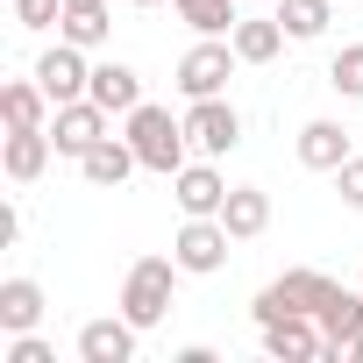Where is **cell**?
Returning <instances> with one entry per match:
<instances>
[{"mask_svg":"<svg viewBox=\"0 0 363 363\" xmlns=\"http://www.w3.org/2000/svg\"><path fill=\"white\" fill-rule=\"evenodd\" d=\"M320 335H328V363H356L363 356V285L335 292V306L320 313Z\"/></svg>","mask_w":363,"mask_h":363,"instance_id":"7c38bea8","label":"cell"},{"mask_svg":"<svg viewBox=\"0 0 363 363\" xmlns=\"http://www.w3.org/2000/svg\"><path fill=\"white\" fill-rule=\"evenodd\" d=\"M15 22L22 29H57L65 22V0H15Z\"/></svg>","mask_w":363,"mask_h":363,"instance_id":"d4e9b609","label":"cell"},{"mask_svg":"<svg viewBox=\"0 0 363 363\" xmlns=\"http://www.w3.org/2000/svg\"><path fill=\"white\" fill-rule=\"evenodd\" d=\"M128 8H157V0H128Z\"/></svg>","mask_w":363,"mask_h":363,"instance_id":"83f0119b","label":"cell"},{"mask_svg":"<svg viewBox=\"0 0 363 363\" xmlns=\"http://www.w3.org/2000/svg\"><path fill=\"white\" fill-rule=\"evenodd\" d=\"M100 135H114V114H107L93 93H86V100H65V107L50 114V143H57V157H72V164H79Z\"/></svg>","mask_w":363,"mask_h":363,"instance_id":"8992f818","label":"cell"},{"mask_svg":"<svg viewBox=\"0 0 363 363\" xmlns=\"http://www.w3.org/2000/svg\"><path fill=\"white\" fill-rule=\"evenodd\" d=\"M0 363H57V349L29 328V335H8V349H0Z\"/></svg>","mask_w":363,"mask_h":363,"instance_id":"cb8c5ba5","label":"cell"},{"mask_svg":"<svg viewBox=\"0 0 363 363\" xmlns=\"http://www.w3.org/2000/svg\"><path fill=\"white\" fill-rule=\"evenodd\" d=\"M335 278L328 271H285V278H271L257 299H250V313H257V328H271V320H285V313H328L335 306Z\"/></svg>","mask_w":363,"mask_h":363,"instance_id":"3957f363","label":"cell"},{"mask_svg":"<svg viewBox=\"0 0 363 363\" xmlns=\"http://www.w3.org/2000/svg\"><path fill=\"white\" fill-rule=\"evenodd\" d=\"M121 135L135 143L143 171H157V178H178V171L193 164V135H186V114H171V107H157V100L128 107V114H121Z\"/></svg>","mask_w":363,"mask_h":363,"instance_id":"6da1fadb","label":"cell"},{"mask_svg":"<svg viewBox=\"0 0 363 363\" xmlns=\"http://www.w3.org/2000/svg\"><path fill=\"white\" fill-rule=\"evenodd\" d=\"M186 135H193V157H228V150L242 143V114L228 107V93L186 100Z\"/></svg>","mask_w":363,"mask_h":363,"instance_id":"52a82bcc","label":"cell"},{"mask_svg":"<svg viewBox=\"0 0 363 363\" xmlns=\"http://www.w3.org/2000/svg\"><path fill=\"white\" fill-rule=\"evenodd\" d=\"M271 15L285 22L292 43H313V36H328V22H335V0H271Z\"/></svg>","mask_w":363,"mask_h":363,"instance_id":"44dd1931","label":"cell"},{"mask_svg":"<svg viewBox=\"0 0 363 363\" xmlns=\"http://www.w3.org/2000/svg\"><path fill=\"white\" fill-rule=\"evenodd\" d=\"M50 114H57V100L43 93V79H36V72L0 86V121H8V128H50Z\"/></svg>","mask_w":363,"mask_h":363,"instance_id":"5bb4252c","label":"cell"},{"mask_svg":"<svg viewBox=\"0 0 363 363\" xmlns=\"http://www.w3.org/2000/svg\"><path fill=\"white\" fill-rule=\"evenodd\" d=\"M171 200H178V214H221V207H228V178H221V157H193L186 171L171 178Z\"/></svg>","mask_w":363,"mask_h":363,"instance_id":"30bf717a","label":"cell"},{"mask_svg":"<svg viewBox=\"0 0 363 363\" xmlns=\"http://www.w3.org/2000/svg\"><path fill=\"white\" fill-rule=\"evenodd\" d=\"M178 278H186V271H178V257H135L128 278H121V313L150 335V328L178 306Z\"/></svg>","mask_w":363,"mask_h":363,"instance_id":"7a4b0ae2","label":"cell"},{"mask_svg":"<svg viewBox=\"0 0 363 363\" xmlns=\"http://www.w3.org/2000/svg\"><path fill=\"white\" fill-rule=\"evenodd\" d=\"M264 356L271 363H320L328 356V335H320V313H285L264 328Z\"/></svg>","mask_w":363,"mask_h":363,"instance_id":"9c48e42d","label":"cell"},{"mask_svg":"<svg viewBox=\"0 0 363 363\" xmlns=\"http://www.w3.org/2000/svg\"><path fill=\"white\" fill-rule=\"evenodd\" d=\"M349 157H356V143H349L342 121H306V128H299V164H306V171H328V178H335Z\"/></svg>","mask_w":363,"mask_h":363,"instance_id":"2e32d148","label":"cell"},{"mask_svg":"<svg viewBox=\"0 0 363 363\" xmlns=\"http://www.w3.org/2000/svg\"><path fill=\"white\" fill-rule=\"evenodd\" d=\"M65 15H107V0H65Z\"/></svg>","mask_w":363,"mask_h":363,"instance_id":"4316f807","label":"cell"},{"mask_svg":"<svg viewBox=\"0 0 363 363\" xmlns=\"http://www.w3.org/2000/svg\"><path fill=\"white\" fill-rule=\"evenodd\" d=\"M335 193H342V207H356V214H363V157H349V164L335 171Z\"/></svg>","mask_w":363,"mask_h":363,"instance_id":"484cf974","label":"cell"},{"mask_svg":"<svg viewBox=\"0 0 363 363\" xmlns=\"http://www.w3.org/2000/svg\"><path fill=\"white\" fill-rule=\"evenodd\" d=\"M221 221H228V235H235V242H257V235L271 228V193H264V186H228Z\"/></svg>","mask_w":363,"mask_h":363,"instance_id":"ac0fdd59","label":"cell"},{"mask_svg":"<svg viewBox=\"0 0 363 363\" xmlns=\"http://www.w3.org/2000/svg\"><path fill=\"white\" fill-rule=\"evenodd\" d=\"M79 171H86V186H100V193H114L128 171H143V157H135V143L128 135H100L86 157H79Z\"/></svg>","mask_w":363,"mask_h":363,"instance_id":"9a60e30c","label":"cell"},{"mask_svg":"<svg viewBox=\"0 0 363 363\" xmlns=\"http://www.w3.org/2000/svg\"><path fill=\"white\" fill-rule=\"evenodd\" d=\"M36 79H43V93H50L57 107L93 93V65H86V50H79V43H65V36H57L43 57H36Z\"/></svg>","mask_w":363,"mask_h":363,"instance_id":"ba28073f","label":"cell"},{"mask_svg":"<svg viewBox=\"0 0 363 363\" xmlns=\"http://www.w3.org/2000/svg\"><path fill=\"white\" fill-rule=\"evenodd\" d=\"M328 86H335L342 100H363V43H342V50L328 57Z\"/></svg>","mask_w":363,"mask_h":363,"instance_id":"603a6c76","label":"cell"},{"mask_svg":"<svg viewBox=\"0 0 363 363\" xmlns=\"http://www.w3.org/2000/svg\"><path fill=\"white\" fill-rule=\"evenodd\" d=\"M43 320V285L36 278H8L0 285V335H29Z\"/></svg>","mask_w":363,"mask_h":363,"instance_id":"ffe728a7","label":"cell"},{"mask_svg":"<svg viewBox=\"0 0 363 363\" xmlns=\"http://www.w3.org/2000/svg\"><path fill=\"white\" fill-rule=\"evenodd\" d=\"M135 342H143V328H135L128 313L86 320V328H79V363H135Z\"/></svg>","mask_w":363,"mask_h":363,"instance_id":"8fae6325","label":"cell"},{"mask_svg":"<svg viewBox=\"0 0 363 363\" xmlns=\"http://www.w3.org/2000/svg\"><path fill=\"white\" fill-rule=\"evenodd\" d=\"M171 8H178V22L193 36H235V22H242L235 0H171Z\"/></svg>","mask_w":363,"mask_h":363,"instance_id":"7402d4cb","label":"cell"},{"mask_svg":"<svg viewBox=\"0 0 363 363\" xmlns=\"http://www.w3.org/2000/svg\"><path fill=\"white\" fill-rule=\"evenodd\" d=\"M50 157H57L50 128H8V143H0V171H8L15 186H36V178L50 171Z\"/></svg>","mask_w":363,"mask_h":363,"instance_id":"4fadbf2b","label":"cell"},{"mask_svg":"<svg viewBox=\"0 0 363 363\" xmlns=\"http://www.w3.org/2000/svg\"><path fill=\"white\" fill-rule=\"evenodd\" d=\"M228 43H235V57H242V65H271V57L285 50V22H278V15H242Z\"/></svg>","mask_w":363,"mask_h":363,"instance_id":"d6986e66","label":"cell"},{"mask_svg":"<svg viewBox=\"0 0 363 363\" xmlns=\"http://www.w3.org/2000/svg\"><path fill=\"white\" fill-rule=\"evenodd\" d=\"M356 285H363V271H356Z\"/></svg>","mask_w":363,"mask_h":363,"instance_id":"f1b7e54d","label":"cell"},{"mask_svg":"<svg viewBox=\"0 0 363 363\" xmlns=\"http://www.w3.org/2000/svg\"><path fill=\"white\" fill-rule=\"evenodd\" d=\"M93 100H100L107 114H128V107H143V72H135V65H121V57L93 65Z\"/></svg>","mask_w":363,"mask_h":363,"instance_id":"e0dca14e","label":"cell"},{"mask_svg":"<svg viewBox=\"0 0 363 363\" xmlns=\"http://www.w3.org/2000/svg\"><path fill=\"white\" fill-rule=\"evenodd\" d=\"M235 43L228 36H200L186 57H178V93L186 100H214V93H228V79H235Z\"/></svg>","mask_w":363,"mask_h":363,"instance_id":"5b68a950","label":"cell"},{"mask_svg":"<svg viewBox=\"0 0 363 363\" xmlns=\"http://www.w3.org/2000/svg\"><path fill=\"white\" fill-rule=\"evenodd\" d=\"M228 250H235V235H228L221 214H186V228L171 235V257H178V271H186V278L228 271Z\"/></svg>","mask_w":363,"mask_h":363,"instance_id":"277c9868","label":"cell"}]
</instances>
